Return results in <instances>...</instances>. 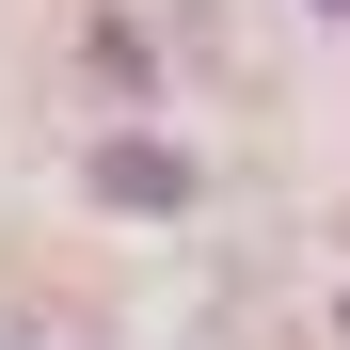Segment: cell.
<instances>
[{
	"label": "cell",
	"instance_id": "cell-2",
	"mask_svg": "<svg viewBox=\"0 0 350 350\" xmlns=\"http://www.w3.org/2000/svg\"><path fill=\"white\" fill-rule=\"evenodd\" d=\"M0 350H111L96 319H0Z\"/></svg>",
	"mask_w": 350,
	"mask_h": 350
},
{
	"label": "cell",
	"instance_id": "cell-1",
	"mask_svg": "<svg viewBox=\"0 0 350 350\" xmlns=\"http://www.w3.org/2000/svg\"><path fill=\"white\" fill-rule=\"evenodd\" d=\"M96 191L159 223V207H191V159H175V144H111V159H96Z\"/></svg>",
	"mask_w": 350,
	"mask_h": 350
}]
</instances>
